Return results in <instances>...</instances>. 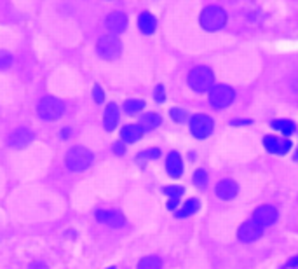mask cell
Masks as SVG:
<instances>
[{
  "label": "cell",
  "mask_w": 298,
  "mask_h": 269,
  "mask_svg": "<svg viewBox=\"0 0 298 269\" xmlns=\"http://www.w3.org/2000/svg\"><path fill=\"white\" fill-rule=\"evenodd\" d=\"M121 137H122V140H124L126 144H135V142H138L140 138L143 137V128L140 124L124 126V128H122Z\"/></svg>",
  "instance_id": "cell-16"
},
{
  "label": "cell",
  "mask_w": 298,
  "mask_h": 269,
  "mask_svg": "<svg viewBox=\"0 0 298 269\" xmlns=\"http://www.w3.org/2000/svg\"><path fill=\"white\" fill-rule=\"evenodd\" d=\"M169 114L176 122H185V121H187V112L181 110V108H171Z\"/></svg>",
  "instance_id": "cell-28"
},
{
  "label": "cell",
  "mask_w": 298,
  "mask_h": 269,
  "mask_svg": "<svg viewBox=\"0 0 298 269\" xmlns=\"http://www.w3.org/2000/svg\"><path fill=\"white\" fill-rule=\"evenodd\" d=\"M117 122H119V107L115 103H108L107 108H105V117H103L105 128L108 131H114Z\"/></svg>",
  "instance_id": "cell-17"
},
{
  "label": "cell",
  "mask_w": 298,
  "mask_h": 269,
  "mask_svg": "<svg viewBox=\"0 0 298 269\" xmlns=\"http://www.w3.org/2000/svg\"><path fill=\"white\" fill-rule=\"evenodd\" d=\"M63 137H65V138L70 137V129H68V128H65V129H63Z\"/></svg>",
  "instance_id": "cell-34"
},
{
  "label": "cell",
  "mask_w": 298,
  "mask_h": 269,
  "mask_svg": "<svg viewBox=\"0 0 298 269\" xmlns=\"http://www.w3.org/2000/svg\"><path fill=\"white\" fill-rule=\"evenodd\" d=\"M297 266H298V257H293V259H290V261H288L286 268H297Z\"/></svg>",
  "instance_id": "cell-32"
},
{
  "label": "cell",
  "mask_w": 298,
  "mask_h": 269,
  "mask_svg": "<svg viewBox=\"0 0 298 269\" xmlns=\"http://www.w3.org/2000/svg\"><path fill=\"white\" fill-rule=\"evenodd\" d=\"M160 121H162L160 115H157L155 112H149V114L140 117V126L143 128V131H152L160 124Z\"/></svg>",
  "instance_id": "cell-19"
},
{
  "label": "cell",
  "mask_w": 298,
  "mask_h": 269,
  "mask_svg": "<svg viewBox=\"0 0 298 269\" xmlns=\"http://www.w3.org/2000/svg\"><path fill=\"white\" fill-rule=\"evenodd\" d=\"M225 23H227V12L220 5H208L201 12V26L208 32H217L224 28Z\"/></svg>",
  "instance_id": "cell-1"
},
{
  "label": "cell",
  "mask_w": 298,
  "mask_h": 269,
  "mask_svg": "<svg viewBox=\"0 0 298 269\" xmlns=\"http://www.w3.org/2000/svg\"><path fill=\"white\" fill-rule=\"evenodd\" d=\"M126 26H128V16L124 14V12H110L107 18V28L110 30L112 33H115V35H119V33H122L126 30Z\"/></svg>",
  "instance_id": "cell-13"
},
{
  "label": "cell",
  "mask_w": 298,
  "mask_h": 269,
  "mask_svg": "<svg viewBox=\"0 0 298 269\" xmlns=\"http://www.w3.org/2000/svg\"><path fill=\"white\" fill-rule=\"evenodd\" d=\"M143 107H145V101L142 100H128L124 103V110L128 114H138L140 110H143Z\"/></svg>",
  "instance_id": "cell-25"
},
{
  "label": "cell",
  "mask_w": 298,
  "mask_h": 269,
  "mask_svg": "<svg viewBox=\"0 0 298 269\" xmlns=\"http://www.w3.org/2000/svg\"><path fill=\"white\" fill-rule=\"evenodd\" d=\"M108 269H115V268H108Z\"/></svg>",
  "instance_id": "cell-37"
},
{
  "label": "cell",
  "mask_w": 298,
  "mask_h": 269,
  "mask_svg": "<svg viewBox=\"0 0 298 269\" xmlns=\"http://www.w3.org/2000/svg\"><path fill=\"white\" fill-rule=\"evenodd\" d=\"M194 185L199 189H206L208 185V172L206 170H197L194 173Z\"/></svg>",
  "instance_id": "cell-24"
},
{
  "label": "cell",
  "mask_w": 298,
  "mask_h": 269,
  "mask_svg": "<svg viewBox=\"0 0 298 269\" xmlns=\"http://www.w3.org/2000/svg\"><path fill=\"white\" fill-rule=\"evenodd\" d=\"M215 128V122L210 115L206 114H197L192 117L190 121V131L195 138H206L211 135Z\"/></svg>",
  "instance_id": "cell-7"
},
{
  "label": "cell",
  "mask_w": 298,
  "mask_h": 269,
  "mask_svg": "<svg viewBox=\"0 0 298 269\" xmlns=\"http://www.w3.org/2000/svg\"><path fill=\"white\" fill-rule=\"evenodd\" d=\"M30 269H47V266L44 262H35V264L30 266Z\"/></svg>",
  "instance_id": "cell-33"
},
{
  "label": "cell",
  "mask_w": 298,
  "mask_h": 269,
  "mask_svg": "<svg viewBox=\"0 0 298 269\" xmlns=\"http://www.w3.org/2000/svg\"><path fill=\"white\" fill-rule=\"evenodd\" d=\"M234 124H249V121H234Z\"/></svg>",
  "instance_id": "cell-35"
},
{
  "label": "cell",
  "mask_w": 298,
  "mask_h": 269,
  "mask_svg": "<svg viewBox=\"0 0 298 269\" xmlns=\"http://www.w3.org/2000/svg\"><path fill=\"white\" fill-rule=\"evenodd\" d=\"M272 128L277 129V131L284 133V135H291L295 133L297 126H295L293 121H288V119H279V121H272Z\"/></svg>",
  "instance_id": "cell-22"
},
{
  "label": "cell",
  "mask_w": 298,
  "mask_h": 269,
  "mask_svg": "<svg viewBox=\"0 0 298 269\" xmlns=\"http://www.w3.org/2000/svg\"><path fill=\"white\" fill-rule=\"evenodd\" d=\"M160 156V151L159 149H147V151H143V152H140L136 158H138V161L142 163V161H150V159H157Z\"/></svg>",
  "instance_id": "cell-26"
},
{
  "label": "cell",
  "mask_w": 298,
  "mask_h": 269,
  "mask_svg": "<svg viewBox=\"0 0 298 269\" xmlns=\"http://www.w3.org/2000/svg\"><path fill=\"white\" fill-rule=\"evenodd\" d=\"M235 91L232 88L225 86V84H218V86L211 88L210 91V103L213 108H225L234 101Z\"/></svg>",
  "instance_id": "cell-6"
},
{
  "label": "cell",
  "mask_w": 298,
  "mask_h": 269,
  "mask_svg": "<svg viewBox=\"0 0 298 269\" xmlns=\"http://www.w3.org/2000/svg\"><path fill=\"white\" fill-rule=\"evenodd\" d=\"M37 112H39V115L44 121H56V119H60L61 115H63L65 105L63 101H60L58 98L46 96L44 100H40L39 107H37Z\"/></svg>",
  "instance_id": "cell-4"
},
{
  "label": "cell",
  "mask_w": 298,
  "mask_h": 269,
  "mask_svg": "<svg viewBox=\"0 0 298 269\" xmlns=\"http://www.w3.org/2000/svg\"><path fill=\"white\" fill-rule=\"evenodd\" d=\"M114 152L117 156H122L126 152V147H124V144H122V142H115L114 144Z\"/></svg>",
  "instance_id": "cell-31"
},
{
  "label": "cell",
  "mask_w": 298,
  "mask_h": 269,
  "mask_svg": "<svg viewBox=\"0 0 298 269\" xmlns=\"http://www.w3.org/2000/svg\"><path fill=\"white\" fill-rule=\"evenodd\" d=\"M92 96H94V101H96V103H103L105 94H103V91H101V88H99L98 84H96L94 90H92Z\"/></svg>",
  "instance_id": "cell-29"
},
{
  "label": "cell",
  "mask_w": 298,
  "mask_h": 269,
  "mask_svg": "<svg viewBox=\"0 0 298 269\" xmlns=\"http://www.w3.org/2000/svg\"><path fill=\"white\" fill-rule=\"evenodd\" d=\"M67 166L72 172H84L85 168H89L92 163V154L91 151H87L85 147H72L67 152V158H65Z\"/></svg>",
  "instance_id": "cell-3"
},
{
  "label": "cell",
  "mask_w": 298,
  "mask_h": 269,
  "mask_svg": "<svg viewBox=\"0 0 298 269\" xmlns=\"http://www.w3.org/2000/svg\"><path fill=\"white\" fill-rule=\"evenodd\" d=\"M12 63H14V58H12V54L7 53V51H0V70L9 69Z\"/></svg>",
  "instance_id": "cell-27"
},
{
  "label": "cell",
  "mask_w": 298,
  "mask_h": 269,
  "mask_svg": "<svg viewBox=\"0 0 298 269\" xmlns=\"http://www.w3.org/2000/svg\"><path fill=\"white\" fill-rule=\"evenodd\" d=\"M276 219H277V210L270 205L260 206V208H256L255 213H253V220H255V224H258L260 227L270 226V224L276 222Z\"/></svg>",
  "instance_id": "cell-10"
},
{
  "label": "cell",
  "mask_w": 298,
  "mask_h": 269,
  "mask_svg": "<svg viewBox=\"0 0 298 269\" xmlns=\"http://www.w3.org/2000/svg\"><path fill=\"white\" fill-rule=\"evenodd\" d=\"M96 51H98V54L103 58V60H108V61L117 60V58L121 56V51H122L121 40L114 35H105L98 40Z\"/></svg>",
  "instance_id": "cell-5"
},
{
  "label": "cell",
  "mask_w": 298,
  "mask_h": 269,
  "mask_svg": "<svg viewBox=\"0 0 298 269\" xmlns=\"http://www.w3.org/2000/svg\"><path fill=\"white\" fill-rule=\"evenodd\" d=\"M263 229L258 226V224L255 222H248V224H242L241 227H239L237 231V236L241 241H244V243H253V241H256L260 236H262Z\"/></svg>",
  "instance_id": "cell-11"
},
{
  "label": "cell",
  "mask_w": 298,
  "mask_h": 269,
  "mask_svg": "<svg viewBox=\"0 0 298 269\" xmlns=\"http://www.w3.org/2000/svg\"><path fill=\"white\" fill-rule=\"evenodd\" d=\"M155 100H157V103H162V101L166 100V94H164V86H162V84H159V86L155 88Z\"/></svg>",
  "instance_id": "cell-30"
},
{
  "label": "cell",
  "mask_w": 298,
  "mask_h": 269,
  "mask_svg": "<svg viewBox=\"0 0 298 269\" xmlns=\"http://www.w3.org/2000/svg\"><path fill=\"white\" fill-rule=\"evenodd\" d=\"M237 192H239V185L230 179L222 180L217 185V196L220 197V199H225V201L234 199V197L237 196Z\"/></svg>",
  "instance_id": "cell-14"
},
{
  "label": "cell",
  "mask_w": 298,
  "mask_h": 269,
  "mask_svg": "<svg viewBox=\"0 0 298 269\" xmlns=\"http://www.w3.org/2000/svg\"><path fill=\"white\" fill-rule=\"evenodd\" d=\"M96 219L112 227H121L126 222L124 215L117 210H99V212H96Z\"/></svg>",
  "instance_id": "cell-12"
},
{
  "label": "cell",
  "mask_w": 298,
  "mask_h": 269,
  "mask_svg": "<svg viewBox=\"0 0 298 269\" xmlns=\"http://www.w3.org/2000/svg\"><path fill=\"white\" fill-rule=\"evenodd\" d=\"M162 268V262L157 255H149V257L142 259L138 264V269H160Z\"/></svg>",
  "instance_id": "cell-23"
},
{
  "label": "cell",
  "mask_w": 298,
  "mask_h": 269,
  "mask_svg": "<svg viewBox=\"0 0 298 269\" xmlns=\"http://www.w3.org/2000/svg\"><path fill=\"white\" fill-rule=\"evenodd\" d=\"M263 145H265V149L270 154H277V156H284L291 149V142L288 138L272 137V135L263 138Z\"/></svg>",
  "instance_id": "cell-9"
},
{
  "label": "cell",
  "mask_w": 298,
  "mask_h": 269,
  "mask_svg": "<svg viewBox=\"0 0 298 269\" xmlns=\"http://www.w3.org/2000/svg\"><path fill=\"white\" fill-rule=\"evenodd\" d=\"M199 199H195V197H190V199H187V203L183 205V208L181 210H178L174 215L178 217V219H185V217H190V215H194L195 212L199 210Z\"/></svg>",
  "instance_id": "cell-21"
},
{
  "label": "cell",
  "mask_w": 298,
  "mask_h": 269,
  "mask_svg": "<svg viewBox=\"0 0 298 269\" xmlns=\"http://www.w3.org/2000/svg\"><path fill=\"white\" fill-rule=\"evenodd\" d=\"M166 170L167 175L173 177V179L181 177V173H183V161H181L178 152H169V156L166 159Z\"/></svg>",
  "instance_id": "cell-15"
},
{
  "label": "cell",
  "mask_w": 298,
  "mask_h": 269,
  "mask_svg": "<svg viewBox=\"0 0 298 269\" xmlns=\"http://www.w3.org/2000/svg\"><path fill=\"white\" fill-rule=\"evenodd\" d=\"M215 83V76L211 72V69L201 65V67H195V69L190 70L188 74V84L190 88L195 91V93H204L208 91L210 88H213Z\"/></svg>",
  "instance_id": "cell-2"
},
{
  "label": "cell",
  "mask_w": 298,
  "mask_h": 269,
  "mask_svg": "<svg viewBox=\"0 0 298 269\" xmlns=\"http://www.w3.org/2000/svg\"><path fill=\"white\" fill-rule=\"evenodd\" d=\"M138 26L140 30H142L143 33H147V35H150V33L155 32L157 28V19L153 18V14H150V12H142L138 18Z\"/></svg>",
  "instance_id": "cell-18"
},
{
  "label": "cell",
  "mask_w": 298,
  "mask_h": 269,
  "mask_svg": "<svg viewBox=\"0 0 298 269\" xmlns=\"http://www.w3.org/2000/svg\"><path fill=\"white\" fill-rule=\"evenodd\" d=\"M33 138H35V135H33L28 128H18L14 133L9 135L7 144L14 149H23V147H26V145L32 144Z\"/></svg>",
  "instance_id": "cell-8"
},
{
  "label": "cell",
  "mask_w": 298,
  "mask_h": 269,
  "mask_svg": "<svg viewBox=\"0 0 298 269\" xmlns=\"http://www.w3.org/2000/svg\"><path fill=\"white\" fill-rule=\"evenodd\" d=\"M295 161H298V151H297V154H295Z\"/></svg>",
  "instance_id": "cell-36"
},
{
  "label": "cell",
  "mask_w": 298,
  "mask_h": 269,
  "mask_svg": "<svg viewBox=\"0 0 298 269\" xmlns=\"http://www.w3.org/2000/svg\"><path fill=\"white\" fill-rule=\"evenodd\" d=\"M164 192L169 196V203H167V208L169 210H174L178 206V201H180V197L183 196L185 189L180 185H171V187H166L164 189Z\"/></svg>",
  "instance_id": "cell-20"
}]
</instances>
